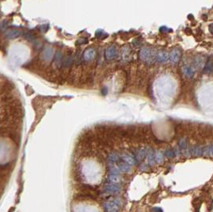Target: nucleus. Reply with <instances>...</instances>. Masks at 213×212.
<instances>
[{"mask_svg": "<svg viewBox=\"0 0 213 212\" xmlns=\"http://www.w3.org/2000/svg\"><path fill=\"white\" fill-rule=\"evenodd\" d=\"M204 65V58L202 57H197L195 58V66L197 69H202Z\"/></svg>", "mask_w": 213, "mask_h": 212, "instance_id": "nucleus-18", "label": "nucleus"}, {"mask_svg": "<svg viewBox=\"0 0 213 212\" xmlns=\"http://www.w3.org/2000/svg\"><path fill=\"white\" fill-rule=\"evenodd\" d=\"M165 155L169 158H173V157H174L175 153L172 150H167V151H165Z\"/></svg>", "mask_w": 213, "mask_h": 212, "instance_id": "nucleus-24", "label": "nucleus"}, {"mask_svg": "<svg viewBox=\"0 0 213 212\" xmlns=\"http://www.w3.org/2000/svg\"><path fill=\"white\" fill-rule=\"evenodd\" d=\"M74 58H73V55L71 54V53H66V55L63 58V67H66L67 69L70 68L71 65L73 64L74 62Z\"/></svg>", "mask_w": 213, "mask_h": 212, "instance_id": "nucleus-11", "label": "nucleus"}, {"mask_svg": "<svg viewBox=\"0 0 213 212\" xmlns=\"http://www.w3.org/2000/svg\"><path fill=\"white\" fill-rule=\"evenodd\" d=\"M160 30L161 31V32H164V33H167V32H169L170 30L169 29L168 27H166V26H162V27L160 28Z\"/></svg>", "mask_w": 213, "mask_h": 212, "instance_id": "nucleus-26", "label": "nucleus"}, {"mask_svg": "<svg viewBox=\"0 0 213 212\" xmlns=\"http://www.w3.org/2000/svg\"><path fill=\"white\" fill-rule=\"evenodd\" d=\"M108 179L111 183H114V184H118V183H119L121 182V177L119 176V175H113V174H110L109 176Z\"/></svg>", "mask_w": 213, "mask_h": 212, "instance_id": "nucleus-16", "label": "nucleus"}, {"mask_svg": "<svg viewBox=\"0 0 213 212\" xmlns=\"http://www.w3.org/2000/svg\"><path fill=\"white\" fill-rule=\"evenodd\" d=\"M179 145L181 148H185L187 147V143H186V141L184 139H181L179 142Z\"/></svg>", "mask_w": 213, "mask_h": 212, "instance_id": "nucleus-23", "label": "nucleus"}, {"mask_svg": "<svg viewBox=\"0 0 213 212\" xmlns=\"http://www.w3.org/2000/svg\"><path fill=\"white\" fill-rule=\"evenodd\" d=\"M117 55H118V50L114 46H109L105 50V58L107 60H113L117 57Z\"/></svg>", "mask_w": 213, "mask_h": 212, "instance_id": "nucleus-6", "label": "nucleus"}, {"mask_svg": "<svg viewBox=\"0 0 213 212\" xmlns=\"http://www.w3.org/2000/svg\"><path fill=\"white\" fill-rule=\"evenodd\" d=\"M96 57V50L94 48H89L83 53V59L86 62H90L94 60Z\"/></svg>", "mask_w": 213, "mask_h": 212, "instance_id": "nucleus-7", "label": "nucleus"}, {"mask_svg": "<svg viewBox=\"0 0 213 212\" xmlns=\"http://www.w3.org/2000/svg\"><path fill=\"white\" fill-rule=\"evenodd\" d=\"M145 155H146V150H145V149H141L137 154V157L138 159H142L145 157Z\"/></svg>", "mask_w": 213, "mask_h": 212, "instance_id": "nucleus-22", "label": "nucleus"}, {"mask_svg": "<svg viewBox=\"0 0 213 212\" xmlns=\"http://www.w3.org/2000/svg\"><path fill=\"white\" fill-rule=\"evenodd\" d=\"M121 158L124 160L125 164H129V166H132L136 164V161H135V159L132 156H131L130 155H128V154H122L121 155Z\"/></svg>", "mask_w": 213, "mask_h": 212, "instance_id": "nucleus-14", "label": "nucleus"}, {"mask_svg": "<svg viewBox=\"0 0 213 212\" xmlns=\"http://www.w3.org/2000/svg\"><path fill=\"white\" fill-rule=\"evenodd\" d=\"M104 190L105 191L108 192V193H118L121 191V187L118 186V184H114V183H107L104 187Z\"/></svg>", "mask_w": 213, "mask_h": 212, "instance_id": "nucleus-9", "label": "nucleus"}, {"mask_svg": "<svg viewBox=\"0 0 213 212\" xmlns=\"http://www.w3.org/2000/svg\"><path fill=\"white\" fill-rule=\"evenodd\" d=\"M212 61H211V58L208 59V61L206 63L205 68H204V72L207 73H210L212 70Z\"/></svg>", "mask_w": 213, "mask_h": 212, "instance_id": "nucleus-19", "label": "nucleus"}, {"mask_svg": "<svg viewBox=\"0 0 213 212\" xmlns=\"http://www.w3.org/2000/svg\"><path fill=\"white\" fill-rule=\"evenodd\" d=\"M169 60L173 64H176L177 62H179L180 58V49H173L170 53H169Z\"/></svg>", "mask_w": 213, "mask_h": 212, "instance_id": "nucleus-8", "label": "nucleus"}, {"mask_svg": "<svg viewBox=\"0 0 213 212\" xmlns=\"http://www.w3.org/2000/svg\"><path fill=\"white\" fill-rule=\"evenodd\" d=\"M182 72L184 73V75L188 78H191L194 76L195 74V70L192 66H189V65H185L182 67Z\"/></svg>", "mask_w": 213, "mask_h": 212, "instance_id": "nucleus-10", "label": "nucleus"}, {"mask_svg": "<svg viewBox=\"0 0 213 212\" xmlns=\"http://www.w3.org/2000/svg\"><path fill=\"white\" fill-rule=\"evenodd\" d=\"M63 52L58 51L56 53L55 56L53 58V66L55 68L56 70H59L63 67Z\"/></svg>", "mask_w": 213, "mask_h": 212, "instance_id": "nucleus-3", "label": "nucleus"}, {"mask_svg": "<svg viewBox=\"0 0 213 212\" xmlns=\"http://www.w3.org/2000/svg\"><path fill=\"white\" fill-rule=\"evenodd\" d=\"M203 153L202 148L200 147H197V148H195V149H193L192 154L195 155H200Z\"/></svg>", "mask_w": 213, "mask_h": 212, "instance_id": "nucleus-21", "label": "nucleus"}, {"mask_svg": "<svg viewBox=\"0 0 213 212\" xmlns=\"http://www.w3.org/2000/svg\"><path fill=\"white\" fill-rule=\"evenodd\" d=\"M118 159H119V155L117 153H114V152L110 153L108 156V162L109 165L114 164L116 162H118Z\"/></svg>", "mask_w": 213, "mask_h": 212, "instance_id": "nucleus-15", "label": "nucleus"}, {"mask_svg": "<svg viewBox=\"0 0 213 212\" xmlns=\"http://www.w3.org/2000/svg\"><path fill=\"white\" fill-rule=\"evenodd\" d=\"M151 212H163V210L160 207H153L152 210H151Z\"/></svg>", "mask_w": 213, "mask_h": 212, "instance_id": "nucleus-25", "label": "nucleus"}, {"mask_svg": "<svg viewBox=\"0 0 213 212\" xmlns=\"http://www.w3.org/2000/svg\"><path fill=\"white\" fill-rule=\"evenodd\" d=\"M140 58L142 61L145 62H149L152 59H153V54L151 51V49L149 48L144 47L141 49V51L139 53Z\"/></svg>", "mask_w": 213, "mask_h": 212, "instance_id": "nucleus-1", "label": "nucleus"}, {"mask_svg": "<svg viewBox=\"0 0 213 212\" xmlns=\"http://www.w3.org/2000/svg\"><path fill=\"white\" fill-rule=\"evenodd\" d=\"M106 212H118L119 210V203L116 201H107L103 204Z\"/></svg>", "mask_w": 213, "mask_h": 212, "instance_id": "nucleus-2", "label": "nucleus"}, {"mask_svg": "<svg viewBox=\"0 0 213 212\" xmlns=\"http://www.w3.org/2000/svg\"><path fill=\"white\" fill-rule=\"evenodd\" d=\"M118 167L119 168V169L121 170V172H129L131 171V166H129V164H127L125 163H119L118 164Z\"/></svg>", "mask_w": 213, "mask_h": 212, "instance_id": "nucleus-17", "label": "nucleus"}, {"mask_svg": "<svg viewBox=\"0 0 213 212\" xmlns=\"http://www.w3.org/2000/svg\"><path fill=\"white\" fill-rule=\"evenodd\" d=\"M21 35V31L17 29H8L5 31L4 36L7 39H15L19 38Z\"/></svg>", "mask_w": 213, "mask_h": 212, "instance_id": "nucleus-5", "label": "nucleus"}, {"mask_svg": "<svg viewBox=\"0 0 213 212\" xmlns=\"http://www.w3.org/2000/svg\"><path fill=\"white\" fill-rule=\"evenodd\" d=\"M211 27H213V25H211ZM210 31H211V33L213 34V29L212 30H210Z\"/></svg>", "mask_w": 213, "mask_h": 212, "instance_id": "nucleus-27", "label": "nucleus"}, {"mask_svg": "<svg viewBox=\"0 0 213 212\" xmlns=\"http://www.w3.org/2000/svg\"><path fill=\"white\" fill-rule=\"evenodd\" d=\"M146 156H147L148 164L149 165H153L155 163V154L152 148H149L146 150Z\"/></svg>", "mask_w": 213, "mask_h": 212, "instance_id": "nucleus-13", "label": "nucleus"}, {"mask_svg": "<svg viewBox=\"0 0 213 212\" xmlns=\"http://www.w3.org/2000/svg\"><path fill=\"white\" fill-rule=\"evenodd\" d=\"M169 58V53H168L166 51H164V50H160V51H158L156 55V61L159 62H167Z\"/></svg>", "mask_w": 213, "mask_h": 212, "instance_id": "nucleus-12", "label": "nucleus"}, {"mask_svg": "<svg viewBox=\"0 0 213 212\" xmlns=\"http://www.w3.org/2000/svg\"><path fill=\"white\" fill-rule=\"evenodd\" d=\"M163 154L161 152H157L155 154V162L160 164L163 161Z\"/></svg>", "mask_w": 213, "mask_h": 212, "instance_id": "nucleus-20", "label": "nucleus"}, {"mask_svg": "<svg viewBox=\"0 0 213 212\" xmlns=\"http://www.w3.org/2000/svg\"><path fill=\"white\" fill-rule=\"evenodd\" d=\"M53 58V49L50 46H46L42 53V58L45 62H50Z\"/></svg>", "mask_w": 213, "mask_h": 212, "instance_id": "nucleus-4", "label": "nucleus"}]
</instances>
